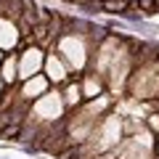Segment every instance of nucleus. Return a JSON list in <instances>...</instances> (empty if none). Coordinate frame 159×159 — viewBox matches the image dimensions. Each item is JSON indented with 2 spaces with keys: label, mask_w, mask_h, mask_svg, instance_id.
I'll return each mask as SVG.
<instances>
[{
  "label": "nucleus",
  "mask_w": 159,
  "mask_h": 159,
  "mask_svg": "<svg viewBox=\"0 0 159 159\" xmlns=\"http://www.w3.org/2000/svg\"><path fill=\"white\" fill-rule=\"evenodd\" d=\"M61 53L69 61V66L82 69V64H85V45H82L80 37H64L61 40Z\"/></svg>",
  "instance_id": "obj_1"
},
{
  "label": "nucleus",
  "mask_w": 159,
  "mask_h": 159,
  "mask_svg": "<svg viewBox=\"0 0 159 159\" xmlns=\"http://www.w3.org/2000/svg\"><path fill=\"white\" fill-rule=\"evenodd\" d=\"M61 109H64L61 98H58L56 93H51V96H43V98L37 101L34 114H37V117H43V119H58V117H61Z\"/></svg>",
  "instance_id": "obj_2"
},
{
  "label": "nucleus",
  "mask_w": 159,
  "mask_h": 159,
  "mask_svg": "<svg viewBox=\"0 0 159 159\" xmlns=\"http://www.w3.org/2000/svg\"><path fill=\"white\" fill-rule=\"evenodd\" d=\"M40 61H43V56H40L37 48H27V51H24V56H21V69H19V77L29 80L34 72H37Z\"/></svg>",
  "instance_id": "obj_3"
},
{
  "label": "nucleus",
  "mask_w": 159,
  "mask_h": 159,
  "mask_svg": "<svg viewBox=\"0 0 159 159\" xmlns=\"http://www.w3.org/2000/svg\"><path fill=\"white\" fill-rule=\"evenodd\" d=\"M16 40H19L16 27H13L11 21H6V19H0V45L13 48V45H16Z\"/></svg>",
  "instance_id": "obj_4"
},
{
  "label": "nucleus",
  "mask_w": 159,
  "mask_h": 159,
  "mask_svg": "<svg viewBox=\"0 0 159 159\" xmlns=\"http://www.w3.org/2000/svg\"><path fill=\"white\" fill-rule=\"evenodd\" d=\"M45 69H48V77L53 80V82H61L64 77H66V69H64V64H61V58L58 56H51L45 61Z\"/></svg>",
  "instance_id": "obj_5"
},
{
  "label": "nucleus",
  "mask_w": 159,
  "mask_h": 159,
  "mask_svg": "<svg viewBox=\"0 0 159 159\" xmlns=\"http://www.w3.org/2000/svg\"><path fill=\"white\" fill-rule=\"evenodd\" d=\"M43 90H45V80H43V77H29L27 82H24L21 96L24 98H32V96H40Z\"/></svg>",
  "instance_id": "obj_6"
},
{
  "label": "nucleus",
  "mask_w": 159,
  "mask_h": 159,
  "mask_svg": "<svg viewBox=\"0 0 159 159\" xmlns=\"http://www.w3.org/2000/svg\"><path fill=\"white\" fill-rule=\"evenodd\" d=\"M82 93H85L88 98H96L98 93H101V82H98V77H88L85 80V90H82Z\"/></svg>",
  "instance_id": "obj_7"
},
{
  "label": "nucleus",
  "mask_w": 159,
  "mask_h": 159,
  "mask_svg": "<svg viewBox=\"0 0 159 159\" xmlns=\"http://www.w3.org/2000/svg\"><path fill=\"white\" fill-rule=\"evenodd\" d=\"M3 80H6V82H13V80H16V58L13 56L3 64Z\"/></svg>",
  "instance_id": "obj_8"
},
{
  "label": "nucleus",
  "mask_w": 159,
  "mask_h": 159,
  "mask_svg": "<svg viewBox=\"0 0 159 159\" xmlns=\"http://www.w3.org/2000/svg\"><path fill=\"white\" fill-rule=\"evenodd\" d=\"M80 98H82V88L80 85H69L66 88V103L74 106V103H80Z\"/></svg>",
  "instance_id": "obj_9"
},
{
  "label": "nucleus",
  "mask_w": 159,
  "mask_h": 159,
  "mask_svg": "<svg viewBox=\"0 0 159 159\" xmlns=\"http://www.w3.org/2000/svg\"><path fill=\"white\" fill-rule=\"evenodd\" d=\"M103 8H106V11H125L127 3H125V0H119V3H117V0H106V3H103Z\"/></svg>",
  "instance_id": "obj_10"
},
{
  "label": "nucleus",
  "mask_w": 159,
  "mask_h": 159,
  "mask_svg": "<svg viewBox=\"0 0 159 159\" xmlns=\"http://www.w3.org/2000/svg\"><path fill=\"white\" fill-rule=\"evenodd\" d=\"M148 125H151L154 130H159V114H151V117H148Z\"/></svg>",
  "instance_id": "obj_11"
},
{
  "label": "nucleus",
  "mask_w": 159,
  "mask_h": 159,
  "mask_svg": "<svg viewBox=\"0 0 159 159\" xmlns=\"http://www.w3.org/2000/svg\"><path fill=\"white\" fill-rule=\"evenodd\" d=\"M101 3H106V0H101Z\"/></svg>",
  "instance_id": "obj_12"
}]
</instances>
